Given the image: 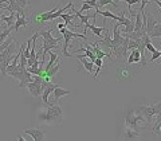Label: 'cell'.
<instances>
[{"label": "cell", "mask_w": 161, "mask_h": 141, "mask_svg": "<svg viewBox=\"0 0 161 141\" xmlns=\"http://www.w3.org/2000/svg\"><path fill=\"white\" fill-rule=\"evenodd\" d=\"M53 28H50L47 30V31H40V37L43 38V44H42V58H40V60H43L44 62V59H46V54L50 53L51 50H58V43L60 42V38H54L53 35Z\"/></svg>", "instance_id": "6da1fadb"}, {"label": "cell", "mask_w": 161, "mask_h": 141, "mask_svg": "<svg viewBox=\"0 0 161 141\" xmlns=\"http://www.w3.org/2000/svg\"><path fill=\"white\" fill-rule=\"evenodd\" d=\"M62 108L58 105H53V106H47V112L42 113L39 116L40 121H44L47 124H58L62 120Z\"/></svg>", "instance_id": "7a4b0ae2"}, {"label": "cell", "mask_w": 161, "mask_h": 141, "mask_svg": "<svg viewBox=\"0 0 161 141\" xmlns=\"http://www.w3.org/2000/svg\"><path fill=\"white\" fill-rule=\"evenodd\" d=\"M144 122H147V120L137 110H129L126 116H125V127L126 128L140 130V128H142V125H140V124H144Z\"/></svg>", "instance_id": "3957f363"}, {"label": "cell", "mask_w": 161, "mask_h": 141, "mask_svg": "<svg viewBox=\"0 0 161 141\" xmlns=\"http://www.w3.org/2000/svg\"><path fill=\"white\" fill-rule=\"evenodd\" d=\"M137 112L140 114H142V117L147 120V122H152L154 117H157L158 114H161V102L157 104H152V105H148V106H138Z\"/></svg>", "instance_id": "277c9868"}, {"label": "cell", "mask_w": 161, "mask_h": 141, "mask_svg": "<svg viewBox=\"0 0 161 141\" xmlns=\"http://www.w3.org/2000/svg\"><path fill=\"white\" fill-rule=\"evenodd\" d=\"M12 78L15 79H18L19 81V87H24V86H27V83L30 82H34V79H32V74H30L27 71V67H23L22 65H18L16 69L14 70V71L9 74Z\"/></svg>", "instance_id": "5b68a950"}, {"label": "cell", "mask_w": 161, "mask_h": 141, "mask_svg": "<svg viewBox=\"0 0 161 141\" xmlns=\"http://www.w3.org/2000/svg\"><path fill=\"white\" fill-rule=\"evenodd\" d=\"M59 32L64 37V44H63V48H62V53L63 55L66 58H70L71 57V54H70L67 50H69V44H70V40H71L73 38H80V39H83V40H86V35L85 34H77V32H73V31H70V30H67V27H63V28H60L59 30Z\"/></svg>", "instance_id": "8992f818"}, {"label": "cell", "mask_w": 161, "mask_h": 141, "mask_svg": "<svg viewBox=\"0 0 161 141\" xmlns=\"http://www.w3.org/2000/svg\"><path fill=\"white\" fill-rule=\"evenodd\" d=\"M140 62H141V66L142 67L147 66V58L142 57V54L140 53V50H137V48L132 50V53H130L129 57H128V63L132 65V63H140Z\"/></svg>", "instance_id": "52a82bcc"}, {"label": "cell", "mask_w": 161, "mask_h": 141, "mask_svg": "<svg viewBox=\"0 0 161 141\" xmlns=\"http://www.w3.org/2000/svg\"><path fill=\"white\" fill-rule=\"evenodd\" d=\"M24 133L28 134L30 137L32 138V141H44V132L40 129L32 128V129H24Z\"/></svg>", "instance_id": "ba28073f"}, {"label": "cell", "mask_w": 161, "mask_h": 141, "mask_svg": "<svg viewBox=\"0 0 161 141\" xmlns=\"http://www.w3.org/2000/svg\"><path fill=\"white\" fill-rule=\"evenodd\" d=\"M158 22L156 20V18L153 16L152 14H147V23H144V30H145V32H147L148 35L153 31V28H154V26L157 24Z\"/></svg>", "instance_id": "9c48e42d"}, {"label": "cell", "mask_w": 161, "mask_h": 141, "mask_svg": "<svg viewBox=\"0 0 161 141\" xmlns=\"http://www.w3.org/2000/svg\"><path fill=\"white\" fill-rule=\"evenodd\" d=\"M27 89H28V92L31 93L32 97H39V95H42V93H43L42 83L30 82V83H27Z\"/></svg>", "instance_id": "30bf717a"}, {"label": "cell", "mask_w": 161, "mask_h": 141, "mask_svg": "<svg viewBox=\"0 0 161 141\" xmlns=\"http://www.w3.org/2000/svg\"><path fill=\"white\" fill-rule=\"evenodd\" d=\"M57 86H58V85L48 83L47 87L43 90V93H42V101H43V104L46 105V106H53V104H50V101H48V95H50V93L54 92V89L57 87Z\"/></svg>", "instance_id": "8fae6325"}, {"label": "cell", "mask_w": 161, "mask_h": 141, "mask_svg": "<svg viewBox=\"0 0 161 141\" xmlns=\"http://www.w3.org/2000/svg\"><path fill=\"white\" fill-rule=\"evenodd\" d=\"M121 27H124V28H121V31H122L125 35H129V34L134 32V22L130 18L125 19V22H124V24Z\"/></svg>", "instance_id": "7c38bea8"}, {"label": "cell", "mask_w": 161, "mask_h": 141, "mask_svg": "<svg viewBox=\"0 0 161 141\" xmlns=\"http://www.w3.org/2000/svg\"><path fill=\"white\" fill-rule=\"evenodd\" d=\"M53 94H54V101H55V104H58V101H59L60 97H64V95H70V94H73V92H71V90H64V89H62V87L57 86V87L54 89Z\"/></svg>", "instance_id": "4fadbf2b"}, {"label": "cell", "mask_w": 161, "mask_h": 141, "mask_svg": "<svg viewBox=\"0 0 161 141\" xmlns=\"http://www.w3.org/2000/svg\"><path fill=\"white\" fill-rule=\"evenodd\" d=\"M85 30H92V32L94 34V35H97V37L99 38V39H103V37H102V32L105 31V30H108V28H105V26H102V27H97L95 24H90V23H86L85 24Z\"/></svg>", "instance_id": "5bb4252c"}, {"label": "cell", "mask_w": 161, "mask_h": 141, "mask_svg": "<svg viewBox=\"0 0 161 141\" xmlns=\"http://www.w3.org/2000/svg\"><path fill=\"white\" fill-rule=\"evenodd\" d=\"M0 20L7 24V27H8V28H12V26H15V22H16V12H11V14L8 15V16L3 15Z\"/></svg>", "instance_id": "9a60e30c"}, {"label": "cell", "mask_w": 161, "mask_h": 141, "mask_svg": "<svg viewBox=\"0 0 161 141\" xmlns=\"http://www.w3.org/2000/svg\"><path fill=\"white\" fill-rule=\"evenodd\" d=\"M28 26V22L24 15H20V14H16V22H15V26H14V30L18 31L20 27H27Z\"/></svg>", "instance_id": "2e32d148"}, {"label": "cell", "mask_w": 161, "mask_h": 141, "mask_svg": "<svg viewBox=\"0 0 161 141\" xmlns=\"http://www.w3.org/2000/svg\"><path fill=\"white\" fill-rule=\"evenodd\" d=\"M7 9L9 12H16V14H20V15H24V9L19 6V4L15 2V0H8V7Z\"/></svg>", "instance_id": "e0dca14e"}, {"label": "cell", "mask_w": 161, "mask_h": 141, "mask_svg": "<svg viewBox=\"0 0 161 141\" xmlns=\"http://www.w3.org/2000/svg\"><path fill=\"white\" fill-rule=\"evenodd\" d=\"M69 8H73V3H71V2H70V3L67 4V6H64V7H62V8L57 9V11H55L54 14L50 15L47 22H50V20H54V19H57V18H60V16H62V15L64 14V11H66V9H69Z\"/></svg>", "instance_id": "ac0fdd59"}, {"label": "cell", "mask_w": 161, "mask_h": 141, "mask_svg": "<svg viewBox=\"0 0 161 141\" xmlns=\"http://www.w3.org/2000/svg\"><path fill=\"white\" fill-rule=\"evenodd\" d=\"M124 136H125V138H126V140H136V138L140 137V132H138V130H134V129H130V128L125 127Z\"/></svg>", "instance_id": "d6986e66"}, {"label": "cell", "mask_w": 161, "mask_h": 141, "mask_svg": "<svg viewBox=\"0 0 161 141\" xmlns=\"http://www.w3.org/2000/svg\"><path fill=\"white\" fill-rule=\"evenodd\" d=\"M48 54H50V62L47 63V66L44 67V73L50 71V69H51L53 66H55V65H57V63L59 62V59H58V55L55 54L54 51H50Z\"/></svg>", "instance_id": "ffe728a7"}, {"label": "cell", "mask_w": 161, "mask_h": 141, "mask_svg": "<svg viewBox=\"0 0 161 141\" xmlns=\"http://www.w3.org/2000/svg\"><path fill=\"white\" fill-rule=\"evenodd\" d=\"M80 63L83 65L85 70H86V73H92L94 70V62H92L89 58H82V59H78Z\"/></svg>", "instance_id": "44dd1931"}, {"label": "cell", "mask_w": 161, "mask_h": 141, "mask_svg": "<svg viewBox=\"0 0 161 141\" xmlns=\"http://www.w3.org/2000/svg\"><path fill=\"white\" fill-rule=\"evenodd\" d=\"M144 28V22H142V16L141 14H136V22H134V32H140Z\"/></svg>", "instance_id": "7402d4cb"}, {"label": "cell", "mask_w": 161, "mask_h": 141, "mask_svg": "<svg viewBox=\"0 0 161 141\" xmlns=\"http://www.w3.org/2000/svg\"><path fill=\"white\" fill-rule=\"evenodd\" d=\"M152 132L154 134H161V114H158L157 117H156V122L152 128Z\"/></svg>", "instance_id": "603a6c76"}, {"label": "cell", "mask_w": 161, "mask_h": 141, "mask_svg": "<svg viewBox=\"0 0 161 141\" xmlns=\"http://www.w3.org/2000/svg\"><path fill=\"white\" fill-rule=\"evenodd\" d=\"M95 14H99V15H102V16L105 18H110V19H113V20H118V16L117 15H114L113 12H110V11H101L99 8H95Z\"/></svg>", "instance_id": "cb8c5ba5"}, {"label": "cell", "mask_w": 161, "mask_h": 141, "mask_svg": "<svg viewBox=\"0 0 161 141\" xmlns=\"http://www.w3.org/2000/svg\"><path fill=\"white\" fill-rule=\"evenodd\" d=\"M149 38L153 39V38H161V23H157L153 28V31L149 34Z\"/></svg>", "instance_id": "d4e9b609"}, {"label": "cell", "mask_w": 161, "mask_h": 141, "mask_svg": "<svg viewBox=\"0 0 161 141\" xmlns=\"http://www.w3.org/2000/svg\"><path fill=\"white\" fill-rule=\"evenodd\" d=\"M74 11V14H75V16H78L79 19H80V24H86V23H89V19L92 18V16H89V15H82L79 11H75V9H73Z\"/></svg>", "instance_id": "484cf974"}, {"label": "cell", "mask_w": 161, "mask_h": 141, "mask_svg": "<svg viewBox=\"0 0 161 141\" xmlns=\"http://www.w3.org/2000/svg\"><path fill=\"white\" fill-rule=\"evenodd\" d=\"M11 31H12V28H8L7 27L6 30H3V31L0 32V46H2V43L9 37V35H11Z\"/></svg>", "instance_id": "4316f807"}, {"label": "cell", "mask_w": 161, "mask_h": 141, "mask_svg": "<svg viewBox=\"0 0 161 141\" xmlns=\"http://www.w3.org/2000/svg\"><path fill=\"white\" fill-rule=\"evenodd\" d=\"M11 43H14V38H12V37H8V38L2 43V46H0V53H3L4 50H7L9 46H11Z\"/></svg>", "instance_id": "83f0119b"}, {"label": "cell", "mask_w": 161, "mask_h": 141, "mask_svg": "<svg viewBox=\"0 0 161 141\" xmlns=\"http://www.w3.org/2000/svg\"><path fill=\"white\" fill-rule=\"evenodd\" d=\"M108 4H112L113 7L118 8V6L113 2V0H98V8H99V7H105V6H108Z\"/></svg>", "instance_id": "f1b7e54d"}, {"label": "cell", "mask_w": 161, "mask_h": 141, "mask_svg": "<svg viewBox=\"0 0 161 141\" xmlns=\"http://www.w3.org/2000/svg\"><path fill=\"white\" fill-rule=\"evenodd\" d=\"M150 2V0H141V7H140V14H141V16H142V20L144 19H147V14L144 12V8H145V6H147V4Z\"/></svg>", "instance_id": "f546056e"}, {"label": "cell", "mask_w": 161, "mask_h": 141, "mask_svg": "<svg viewBox=\"0 0 161 141\" xmlns=\"http://www.w3.org/2000/svg\"><path fill=\"white\" fill-rule=\"evenodd\" d=\"M121 2H126V3H128V7H129V14H130V16H134V14H133V11H132V6H134L136 3L141 2V0H121Z\"/></svg>", "instance_id": "4dcf8cb0"}, {"label": "cell", "mask_w": 161, "mask_h": 141, "mask_svg": "<svg viewBox=\"0 0 161 141\" xmlns=\"http://www.w3.org/2000/svg\"><path fill=\"white\" fill-rule=\"evenodd\" d=\"M31 42H32V38H30L27 40V46H26V50H24V57H26L27 59L30 58V54H31Z\"/></svg>", "instance_id": "1f68e13d"}, {"label": "cell", "mask_w": 161, "mask_h": 141, "mask_svg": "<svg viewBox=\"0 0 161 141\" xmlns=\"http://www.w3.org/2000/svg\"><path fill=\"white\" fill-rule=\"evenodd\" d=\"M74 15H75V14H74V11H73V15H71V14H63L60 18L64 20V24L67 26V24L71 23V20H73V16H74Z\"/></svg>", "instance_id": "d6a6232c"}, {"label": "cell", "mask_w": 161, "mask_h": 141, "mask_svg": "<svg viewBox=\"0 0 161 141\" xmlns=\"http://www.w3.org/2000/svg\"><path fill=\"white\" fill-rule=\"evenodd\" d=\"M15 2H16V3L19 4V6H20V7H22V8L24 9V8H26V7L28 6L30 0H15Z\"/></svg>", "instance_id": "836d02e7"}, {"label": "cell", "mask_w": 161, "mask_h": 141, "mask_svg": "<svg viewBox=\"0 0 161 141\" xmlns=\"http://www.w3.org/2000/svg\"><path fill=\"white\" fill-rule=\"evenodd\" d=\"M158 58H161V51H156L152 54V57H150V62H156Z\"/></svg>", "instance_id": "e575fe53"}, {"label": "cell", "mask_w": 161, "mask_h": 141, "mask_svg": "<svg viewBox=\"0 0 161 141\" xmlns=\"http://www.w3.org/2000/svg\"><path fill=\"white\" fill-rule=\"evenodd\" d=\"M23 53H24V51H23ZM27 60H28V59H27L26 57H24V54L20 55V60H19V63L22 65L23 67H27Z\"/></svg>", "instance_id": "d590c367"}, {"label": "cell", "mask_w": 161, "mask_h": 141, "mask_svg": "<svg viewBox=\"0 0 161 141\" xmlns=\"http://www.w3.org/2000/svg\"><path fill=\"white\" fill-rule=\"evenodd\" d=\"M145 47H147V50H148V51H150L152 54L157 51V50H156V47H154V46H153V44L150 43V42H148V43H147V46H145Z\"/></svg>", "instance_id": "8d00e7d4"}, {"label": "cell", "mask_w": 161, "mask_h": 141, "mask_svg": "<svg viewBox=\"0 0 161 141\" xmlns=\"http://www.w3.org/2000/svg\"><path fill=\"white\" fill-rule=\"evenodd\" d=\"M89 9H92V7H90L87 3H83V4H82V7H80V9H79V12L82 14L83 11H89Z\"/></svg>", "instance_id": "74e56055"}, {"label": "cell", "mask_w": 161, "mask_h": 141, "mask_svg": "<svg viewBox=\"0 0 161 141\" xmlns=\"http://www.w3.org/2000/svg\"><path fill=\"white\" fill-rule=\"evenodd\" d=\"M94 65H95L97 67H102V59L97 58V59H95V62H94Z\"/></svg>", "instance_id": "f35d334b"}, {"label": "cell", "mask_w": 161, "mask_h": 141, "mask_svg": "<svg viewBox=\"0 0 161 141\" xmlns=\"http://www.w3.org/2000/svg\"><path fill=\"white\" fill-rule=\"evenodd\" d=\"M63 27H67V26H66L64 23H59V24H58V28H59V30H60V28H63Z\"/></svg>", "instance_id": "ab89813d"}, {"label": "cell", "mask_w": 161, "mask_h": 141, "mask_svg": "<svg viewBox=\"0 0 161 141\" xmlns=\"http://www.w3.org/2000/svg\"><path fill=\"white\" fill-rule=\"evenodd\" d=\"M154 2H156V4H157V6H158V8L161 9V2H160V0H154Z\"/></svg>", "instance_id": "60d3db41"}, {"label": "cell", "mask_w": 161, "mask_h": 141, "mask_svg": "<svg viewBox=\"0 0 161 141\" xmlns=\"http://www.w3.org/2000/svg\"><path fill=\"white\" fill-rule=\"evenodd\" d=\"M18 141H26V140H24L22 136H19V134H18Z\"/></svg>", "instance_id": "b9f144b4"}]
</instances>
